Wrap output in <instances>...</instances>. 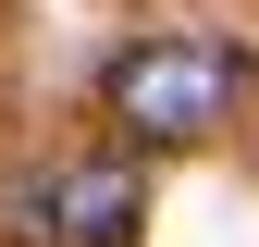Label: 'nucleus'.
<instances>
[{
  "instance_id": "nucleus-1",
  "label": "nucleus",
  "mask_w": 259,
  "mask_h": 247,
  "mask_svg": "<svg viewBox=\"0 0 259 247\" xmlns=\"http://www.w3.org/2000/svg\"><path fill=\"white\" fill-rule=\"evenodd\" d=\"M99 99H111V124H123L136 148H198V136L235 124L247 62L222 50V37H136V50H111Z\"/></svg>"
},
{
  "instance_id": "nucleus-2",
  "label": "nucleus",
  "mask_w": 259,
  "mask_h": 247,
  "mask_svg": "<svg viewBox=\"0 0 259 247\" xmlns=\"http://www.w3.org/2000/svg\"><path fill=\"white\" fill-rule=\"evenodd\" d=\"M148 223V173L99 148V161H50L37 185H13V247H136Z\"/></svg>"
}]
</instances>
